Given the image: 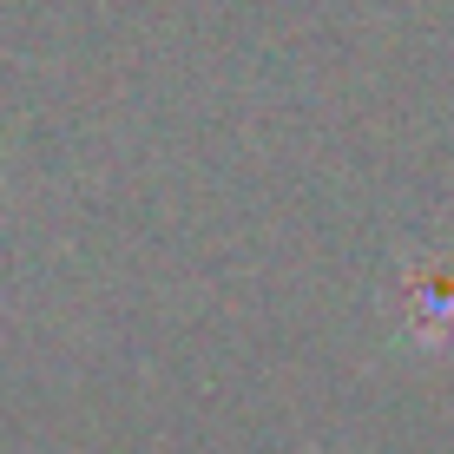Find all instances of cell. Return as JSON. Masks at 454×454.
Segmentation results:
<instances>
[{"label":"cell","mask_w":454,"mask_h":454,"mask_svg":"<svg viewBox=\"0 0 454 454\" xmlns=\"http://www.w3.org/2000/svg\"><path fill=\"white\" fill-rule=\"evenodd\" d=\"M409 330L421 336V349H448L454 342V270L409 277Z\"/></svg>","instance_id":"obj_1"}]
</instances>
